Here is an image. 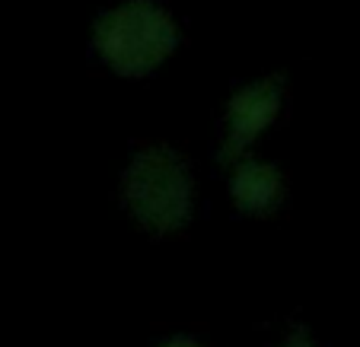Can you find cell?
Segmentation results:
<instances>
[{
	"mask_svg": "<svg viewBox=\"0 0 360 347\" xmlns=\"http://www.w3.org/2000/svg\"><path fill=\"white\" fill-rule=\"evenodd\" d=\"M281 347H316L309 338H303V334H293V338H287Z\"/></svg>",
	"mask_w": 360,
	"mask_h": 347,
	"instance_id": "obj_6",
	"label": "cell"
},
{
	"mask_svg": "<svg viewBox=\"0 0 360 347\" xmlns=\"http://www.w3.org/2000/svg\"><path fill=\"white\" fill-rule=\"evenodd\" d=\"M179 22L157 0H122L93 22V48L122 77H150L179 48Z\"/></svg>",
	"mask_w": 360,
	"mask_h": 347,
	"instance_id": "obj_1",
	"label": "cell"
},
{
	"mask_svg": "<svg viewBox=\"0 0 360 347\" xmlns=\"http://www.w3.org/2000/svg\"><path fill=\"white\" fill-rule=\"evenodd\" d=\"M122 201L150 233H179L195 214V176L185 157L166 143H150L122 172Z\"/></svg>",
	"mask_w": 360,
	"mask_h": 347,
	"instance_id": "obj_2",
	"label": "cell"
},
{
	"mask_svg": "<svg viewBox=\"0 0 360 347\" xmlns=\"http://www.w3.org/2000/svg\"><path fill=\"white\" fill-rule=\"evenodd\" d=\"M284 112V83L281 77H255L243 83L226 99L224 128H220V159L236 163L249 157L252 143L259 140Z\"/></svg>",
	"mask_w": 360,
	"mask_h": 347,
	"instance_id": "obj_3",
	"label": "cell"
},
{
	"mask_svg": "<svg viewBox=\"0 0 360 347\" xmlns=\"http://www.w3.org/2000/svg\"><path fill=\"white\" fill-rule=\"evenodd\" d=\"M287 197V178L274 163L259 157H243L230 172V201L245 217H271Z\"/></svg>",
	"mask_w": 360,
	"mask_h": 347,
	"instance_id": "obj_4",
	"label": "cell"
},
{
	"mask_svg": "<svg viewBox=\"0 0 360 347\" xmlns=\"http://www.w3.org/2000/svg\"><path fill=\"white\" fill-rule=\"evenodd\" d=\"M160 347H204L201 341H195V338H169L166 344H160Z\"/></svg>",
	"mask_w": 360,
	"mask_h": 347,
	"instance_id": "obj_5",
	"label": "cell"
}]
</instances>
